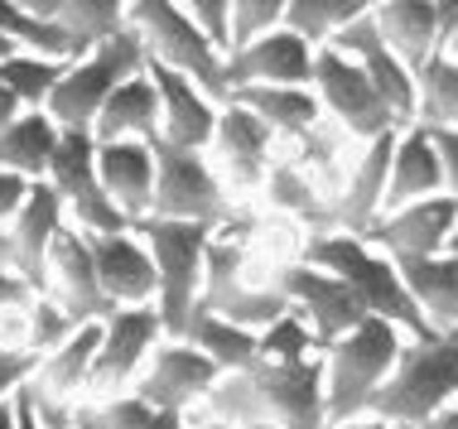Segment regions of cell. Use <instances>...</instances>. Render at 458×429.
I'll use <instances>...</instances> for the list:
<instances>
[{
	"mask_svg": "<svg viewBox=\"0 0 458 429\" xmlns=\"http://www.w3.org/2000/svg\"><path fill=\"white\" fill-rule=\"evenodd\" d=\"M15 429H44V420L30 406V396H24V386L15 391Z\"/></svg>",
	"mask_w": 458,
	"mask_h": 429,
	"instance_id": "49",
	"label": "cell"
},
{
	"mask_svg": "<svg viewBox=\"0 0 458 429\" xmlns=\"http://www.w3.org/2000/svg\"><path fill=\"white\" fill-rule=\"evenodd\" d=\"M261 198L276 207V213L304 223V231H328V198H324V189H318V183L309 179L284 150H276V159H270V169L261 179Z\"/></svg>",
	"mask_w": 458,
	"mask_h": 429,
	"instance_id": "31",
	"label": "cell"
},
{
	"mask_svg": "<svg viewBox=\"0 0 458 429\" xmlns=\"http://www.w3.org/2000/svg\"><path fill=\"white\" fill-rule=\"evenodd\" d=\"M64 227H68V213H64L58 189H54L48 179H34L30 193H24V203L15 207V217H10V227H5L10 265L39 285V280H44V261H48V247H54V237H58Z\"/></svg>",
	"mask_w": 458,
	"mask_h": 429,
	"instance_id": "24",
	"label": "cell"
},
{
	"mask_svg": "<svg viewBox=\"0 0 458 429\" xmlns=\"http://www.w3.org/2000/svg\"><path fill=\"white\" fill-rule=\"evenodd\" d=\"M415 429H458V396L449 400V406H439L435 415H425Z\"/></svg>",
	"mask_w": 458,
	"mask_h": 429,
	"instance_id": "48",
	"label": "cell"
},
{
	"mask_svg": "<svg viewBox=\"0 0 458 429\" xmlns=\"http://www.w3.org/2000/svg\"><path fill=\"white\" fill-rule=\"evenodd\" d=\"M270 280H276V290L284 294V304L304 314V324L318 333L324 348L333 338L348 333L352 324H362V318H367L362 299L352 294L348 280H338L333 271H324V265H309L304 256L280 261L276 271H270Z\"/></svg>",
	"mask_w": 458,
	"mask_h": 429,
	"instance_id": "14",
	"label": "cell"
},
{
	"mask_svg": "<svg viewBox=\"0 0 458 429\" xmlns=\"http://www.w3.org/2000/svg\"><path fill=\"white\" fill-rule=\"evenodd\" d=\"M232 429H284V425H276V420H246V425H232Z\"/></svg>",
	"mask_w": 458,
	"mask_h": 429,
	"instance_id": "53",
	"label": "cell"
},
{
	"mask_svg": "<svg viewBox=\"0 0 458 429\" xmlns=\"http://www.w3.org/2000/svg\"><path fill=\"white\" fill-rule=\"evenodd\" d=\"M140 68H145V44L135 39V29H121V34H111V39L92 44L88 54L68 58V68H64V78L54 82L44 112L64 130H92V121L102 112V102L111 97V88L126 82L131 72H140Z\"/></svg>",
	"mask_w": 458,
	"mask_h": 429,
	"instance_id": "8",
	"label": "cell"
},
{
	"mask_svg": "<svg viewBox=\"0 0 458 429\" xmlns=\"http://www.w3.org/2000/svg\"><path fill=\"white\" fill-rule=\"evenodd\" d=\"M458 231V198L454 193H429V198H411L401 207L377 213L362 237L386 256H435L449 251V237Z\"/></svg>",
	"mask_w": 458,
	"mask_h": 429,
	"instance_id": "17",
	"label": "cell"
},
{
	"mask_svg": "<svg viewBox=\"0 0 458 429\" xmlns=\"http://www.w3.org/2000/svg\"><path fill=\"white\" fill-rule=\"evenodd\" d=\"M309 88H314V97H318V112H324L333 126H338L348 140H357V145L371 140V136H381V130L401 126V121L391 116V106L381 102V92L371 88V78L333 44L314 48Z\"/></svg>",
	"mask_w": 458,
	"mask_h": 429,
	"instance_id": "10",
	"label": "cell"
},
{
	"mask_svg": "<svg viewBox=\"0 0 458 429\" xmlns=\"http://www.w3.org/2000/svg\"><path fill=\"white\" fill-rule=\"evenodd\" d=\"M97 174H102L106 198L140 223L150 213L155 193V145L150 140H97Z\"/></svg>",
	"mask_w": 458,
	"mask_h": 429,
	"instance_id": "25",
	"label": "cell"
},
{
	"mask_svg": "<svg viewBox=\"0 0 458 429\" xmlns=\"http://www.w3.org/2000/svg\"><path fill=\"white\" fill-rule=\"evenodd\" d=\"M64 68H68L64 58H44V54L15 48L10 58H0V82H5L24 106H44L48 92H54V82L64 78Z\"/></svg>",
	"mask_w": 458,
	"mask_h": 429,
	"instance_id": "38",
	"label": "cell"
},
{
	"mask_svg": "<svg viewBox=\"0 0 458 429\" xmlns=\"http://www.w3.org/2000/svg\"><path fill=\"white\" fill-rule=\"evenodd\" d=\"M150 247L155 261V309L169 338L183 333L189 314L198 309L203 294V265H208V241L217 227L208 223H179V217H140L131 223Z\"/></svg>",
	"mask_w": 458,
	"mask_h": 429,
	"instance_id": "5",
	"label": "cell"
},
{
	"mask_svg": "<svg viewBox=\"0 0 458 429\" xmlns=\"http://www.w3.org/2000/svg\"><path fill=\"white\" fill-rule=\"evenodd\" d=\"M198 309H213L232 324H246V328H261L270 324L276 314H284V294L276 290L270 275H256L251 271V251L242 247V237L232 231H213L208 241V265H203V294H198Z\"/></svg>",
	"mask_w": 458,
	"mask_h": 429,
	"instance_id": "9",
	"label": "cell"
},
{
	"mask_svg": "<svg viewBox=\"0 0 458 429\" xmlns=\"http://www.w3.org/2000/svg\"><path fill=\"white\" fill-rule=\"evenodd\" d=\"M150 145H155V193H150V213L145 217L208 223L217 231L246 227L237 193L222 183L208 150H183V145H169V140H150Z\"/></svg>",
	"mask_w": 458,
	"mask_h": 429,
	"instance_id": "4",
	"label": "cell"
},
{
	"mask_svg": "<svg viewBox=\"0 0 458 429\" xmlns=\"http://www.w3.org/2000/svg\"><path fill=\"white\" fill-rule=\"evenodd\" d=\"M179 338H189L217 372H242V366H251L261 358V352H256V328L232 324V318H222L213 309H193Z\"/></svg>",
	"mask_w": 458,
	"mask_h": 429,
	"instance_id": "34",
	"label": "cell"
},
{
	"mask_svg": "<svg viewBox=\"0 0 458 429\" xmlns=\"http://www.w3.org/2000/svg\"><path fill=\"white\" fill-rule=\"evenodd\" d=\"M179 5H183V15L227 54L232 48V0H179Z\"/></svg>",
	"mask_w": 458,
	"mask_h": 429,
	"instance_id": "42",
	"label": "cell"
},
{
	"mask_svg": "<svg viewBox=\"0 0 458 429\" xmlns=\"http://www.w3.org/2000/svg\"><path fill=\"white\" fill-rule=\"evenodd\" d=\"M159 338H165V324H159L155 304H121V309H111L102 318V342H97V358H92L88 400L131 391V382L140 376V366Z\"/></svg>",
	"mask_w": 458,
	"mask_h": 429,
	"instance_id": "13",
	"label": "cell"
},
{
	"mask_svg": "<svg viewBox=\"0 0 458 429\" xmlns=\"http://www.w3.org/2000/svg\"><path fill=\"white\" fill-rule=\"evenodd\" d=\"M280 140L276 130L266 126L256 112H246L242 102H222L217 106V126H213V140H208V159L222 174L232 193H261V179L276 159Z\"/></svg>",
	"mask_w": 458,
	"mask_h": 429,
	"instance_id": "15",
	"label": "cell"
},
{
	"mask_svg": "<svg viewBox=\"0 0 458 429\" xmlns=\"http://www.w3.org/2000/svg\"><path fill=\"white\" fill-rule=\"evenodd\" d=\"M449 251H454V256H458V231H454V237H449Z\"/></svg>",
	"mask_w": 458,
	"mask_h": 429,
	"instance_id": "57",
	"label": "cell"
},
{
	"mask_svg": "<svg viewBox=\"0 0 458 429\" xmlns=\"http://www.w3.org/2000/svg\"><path fill=\"white\" fill-rule=\"evenodd\" d=\"M300 256L309 265H324V271H333L338 280H348L352 294L362 299L367 314L386 318V324H395L405 338H429L435 328H429V318L415 309L411 290H405L401 271H395V261L381 247H371L367 237H357V231H304V247Z\"/></svg>",
	"mask_w": 458,
	"mask_h": 429,
	"instance_id": "2",
	"label": "cell"
},
{
	"mask_svg": "<svg viewBox=\"0 0 458 429\" xmlns=\"http://www.w3.org/2000/svg\"><path fill=\"white\" fill-rule=\"evenodd\" d=\"M0 429H15V396L0 400Z\"/></svg>",
	"mask_w": 458,
	"mask_h": 429,
	"instance_id": "52",
	"label": "cell"
},
{
	"mask_svg": "<svg viewBox=\"0 0 458 429\" xmlns=\"http://www.w3.org/2000/svg\"><path fill=\"white\" fill-rule=\"evenodd\" d=\"M405 333L386 318L367 314L362 324H352L343 338H333L318 358H324V410L328 425L348 420V415L367 410L377 386L386 382V372L395 366V352H401Z\"/></svg>",
	"mask_w": 458,
	"mask_h": 429,
	"instance_id": "6",
	"label": "cell"
},
{
	"mask_svg": "<svg viewBox=\"0 0 458 429\" xmlns=\"http://www.w3.org/2000/svg\"><path fill=\"white\" fill-rule=\"evenodd\" d=\"M92 247V265L102 280V294L111 299V309L121 304H155V261L150 247L135 227L126 231H82Z\"/></svg>",
	"mask_w": 458,
	"mask_h": 429,
	"instance_id": "21",
	"label": "cell"
},
{
	"mask_svg": "<svg viewBox=\"0 0 458 429\" xmlns=\"http://www.w3.org/2000/svg\"><path fill=\"white\" fill-rule=\"evenodd\" d=\"M39 290L48 299L64 304L72 318H106L111 314V299L102 294V280H97V265H92V247L72 223L58 231L54 247H48Z\"/></svg>",
	"mask_w": 458,
	"mask_h": 429,
	"instance_id": "20",
	"label": "cell"
},
{
	"mask_svg": "<svg viewBox=\"0 0 458 429\" xmlns=\"http://www.w3.org/2000/svg\"><path fill=\"white\" fill-rule=\"evenodd\" d=\"M435 10H439V34L449 39V34L458 29V0H435ZM444 48V44H439Z\"/></svg>",
	"mask_w": 458,
	"mask_h": 429,
	"instance_id": "51",
	"label": "cell"
},
{
	"mask_svg": "<svg viewBox=\"0 0 458 429\" xmlns=\"http://www.w3.org/2000/svg\"><path fill=\"white\" fill-rule=\"evenodd\" d=\"M429 140H435V155H439V169H444V193L458 198V130L429 126Z\"/></svg>",
	"mask_w": 458,
	"mask_h": 429,
	"instance_id": "45",
	"label": "cell"
},
{
	"mask_svg": "<svg viewBox=\"0 0 458 429\" xmlns=\"http://www.w3.org/2000/svg\"><path fill=\"white\" fill-rule=\"evenodd\" d=\"M401 271L405 290H411L415 309L429 318L435 333H454L458 328V256L435 251V256H391Z\"/></svg>",
	"mask_w": 458,
	"mask_h": 429,
	"instance_id": "27",
	"label": "cell"
},
{
	"mask_svg": "<svg viewBox=\"0 0 458 429\" xmlns=\"http://www.w3.org/2000/svg\"><path fill=\"white\" fill-rule=\"evenodd\" d=\"M145 72L155 78V92H159V140L183 145V150H208L222 102H213L193 78H183V72L165 68V63L145 58Z\"/></svg>",
	"mask_w": 458,
	"mask_h": 429,
	"instance_id": "23",
	"label": "cell"
},
{
	"mask_svg": "<svg viewBox=\"0 0 458 429\" xmlns=\"http://www.w3.org/2000/svg\"><path fill=\"white\" fill-rule=\"evenodd\" d=\"M20 5L34 10L48 24H58L82 48H92V44H102L111 34L126 29V0H20Z\"/></svg>",
	"mask_w": 458,
	"mask_h": 429,
	"instance_id": "33",
	"label": "cell"
},
{
	"mask_svg": "<svg viewBox=\"0 0 458 429\" xmlns=\"http://www.w3.org/2000/svg\"><path fill=\"white\" fill-rule=\"evenodd\" d=\"M30 183L34 179H20V174H10V169H0V231L10 227L15 207L24 203V193H30Z\"/></svg>",
	"mask_w": 458,
	"mask_h": 429,
	"instance_id": "46",
	"label": "cell"
},
{
	"mask_svg": "<svg viewBox=\"0 0 458 429\" xmlns=\"http://www.w3.org/2000/svg\"><path fill=\"white\" fill-rule=\"evenodd\" d=\"M444 54H454V58H458V29L449 34V39H444Z\"/></svg>",
	"mask_w": 458,
	"mask_h": 429,
	"instance_id": "54",
	"label": "cell"
},
{
	"mask_svg": "<svg viewBox=\"0 0 458 429\" xmlns=\"http://www.w3.org/2000/svg\"><path fill=\"white\" fill-rule=\"evenodd\" d=\"M0 265H10V247H5V231H0Z\"/></svg>",
	"mask_w": 458,
	"mask_h": 429,
	"instance_id": "56",
	"label": "cell"
},
{
	"mask_svg": "<svg viewBox=\"0 0 458 429\" xmlns=\"http://www.w3.org/2000/svg\"><path fill=\"white\" fill-rule=\"evenodd\" d=\"M0 34H5L15 48H24V54H44V58H78V54H88L72 34H64L58 24H48L39 20L34 10H24L20 0H0Z\"/></svg>",
	"mask_w": 458,
	"mask_h": 429,
	"instance_id": "36",
	"label": "cell"
},
{
	"mask_svg": "<svg viewBox=\"0 0 458 429\" xmlns=\"http://www.w3.org/2000/svg\"><path fill=\"white\" fill-rule=\"evenodd\" d=\"M458 396V328L454 333L405 338L395 352V366L371 396V415L391 420L395 429H415L425 415L449 406Z\"/></svg>",
	"mask_w": 458,
	"mask_h": 429,
	"instance_id": "3",
	"label": "cell"
},
{
	"mask_svg": "<svg viewBox=\"0 0 458 429\" xmlns=\"http://www.w3.org/2000/svg\"><path fill=\"white\" fill-rule=\"evenodd\" d=\"M371 10V0H290L284 5V20L280 24H290L294 34H304L309 44H328L333 34H343L357 15H367Z\"/></svg>",
	"mask_w": 458,
	"mask_h": 429,
	"instance_id": "37",
	"label": "cell"
},
{
	"mask_svg": "<svg viewBox=\"0 0 458 429\" xmlns=\"http://www.w3.org/2000/svg\"><path fill=\"white\" fill-rule=\"evenodd\" d=\"M48 183L64 198V213L78 231H126L131 217L106 198L102 174H97V140L92 130H64L58 150L48 159Z\"/></svg>",
	"mask_w": 458,
	"mask_h": 429,
	"instance_id": "12",
	"label": "cell"
},
{
	"mask_svg": "<svg viewBox=\"0 0 458 429\" xmlns=\"http://www.w3.org/2000/svg\"><path fill=\"white\" fill-rule=\"evenodd\" d=\"M371 24L411 72L425 68L444 44L435 0H371Z\"/></svg>",
	"mask_w": 458,
	"mask_h": 429,
	"instance_id": "26",
	"label": "cell"
},
{
	"mask_svg": "<svg viewBox=\"0 0 458 429\" xmlns=\"http://www.w3.org/2000/svg\"><path fill=\"white\" fill-rule=\"evenodd\" d=\"M429 193H444V169L435 155V140H429V126H411L395 130V150H391V174H386V198H381V213L386 207H401L411 198H429Z\"/></svg>",
	"mask_w": 458,
	"mask_h": 429,
	"instance_id": "28",
	"label": "cell"
},
{
	"mask_svg": "<svg viewBox=\"0 0 458 429\" xmlns=\"http://www.w3.org/2000/svg\"><path fill=\"white\" fill-rule=\"evenodd\" d=\"M92 140H159V92L145 68L111 88L92 121Z\"/></svg>",
	"mask_w": 458,
	"mask_h": 429,
	"instance_id": "29",
	"label": "cell"
},
{
	"mask_svg": "<svg viewBox=\"0 0 458 429\" xmlns=\"http://www.w3.org/2000/svg\"><path fill=\"white\" fill-rule=\"evenodd\" d=\"M328 429H395V425L381 420V415H371V410H357V415H348V420H333Z\"/></svg>",
	"mask_w": 458,
	"mask_h": 429,
	"instance_id": "47",
	"label": "cell"
},
{
	"mask_svg": "<svg viewBox=\"0 0 458 429\" xmlns=\"http://www.w3.org/2000/svg\"><path fill=\"white\" fill-rule=\"evenodd\" d=\"M401 130V126H395ZM395 130H381V136H371L357 145L348 174H343L338 193H333L328 203V227L338 231H362L377 223L381 213V198H386V174H391V150H395Z\"/></svg>",
	"mask_w": 458,
	"mask_h": 429,
	"instance_id": "19",
	"label": "cell"
},
{
	"mask_svg": "<svg viewBox=\"0 0 458 429\" xmlns=\"http://www.w3.org/2000/svg\"><path fill=\"white\" fill-rule=\"evenodd\" d=\"M97 342H102V318H88V324H78L72 338H64L54 352H44L34 362L30 382H24V396H30V406L44 420V429H64L72 420V410L88 400Z\"/></svg>",
	"mask_w": 458,
	"mask_h": 429,
	"instance_id": "11",
	"label": "cell"
},
{
	"mask_svg": "<svg viewBox=\"0 0 458 429\" xmlns=\"http://www.w3.org/2000/svg\"><path fill=\"white\" fill-rule=\"evenodd\" d=\"M34 352H15V348H0V400H10L15 391L30 382V372H34Z\"/></svg>",
	"mask_w": 458,
	"mask_h": 429,
	"instance_id": "43",
	"label": "cell"
},
{
	"mask_svg": "<svg viewBox=\"0 0 458 429\" xmlns=\"http://www.w3.org/2000/svg\"><path fill=\"white\" fill-rule=\"evenodd\" d=\"M34 299H39V285L15 265H0V309H30Z\"/></svg>",
	"mask_w": 458,
	"mask_h": 429,
	"instance_id": "44",
	"label": "cell"
},
{
	"mask_svg": "<svg viewBox=\"0 0 458 429\" xmlns=\"http://www.w3.org/2000/svg\"><path fill=\"white\" fill-rule=\"evenodd\" d=\"M256 352H261L266 362H300V358H318L324 342H318V333L304 324L300 309H284L256 333Z\"/></svg>",
	"mask_w": 458,
	"mask_h": 429,
	"instance_id": "39",
	"label": "cell"
},
{
	"mask_svg": "<svg viewBox=\"0 0 458 429\" xmlns=\"http://www.w3.org/2000/svg\"><path fill=\"white\" fill-rule=\"evenodd\" d=\"M20 112H30V106H24V102H20V97H15V92H10V88H5V82H0V130H5V126H10V121H15Z\"/></svg>",
	"mask_w": 458,
	"mask_h": 429,
	"instance_id": "50",
	"label": "cell"
},
{
	"mask_svg": "<svg viewBox=\"0 0 458 429\" xmlns=\"http://www.w3.org/2000/svg\"><path fill=\"white\" fill-rule=\"evenodd\" d=\"M217 376L222 372L193 348L189 338H169L165 333L150 348V358H145V366H140V376L131 382V391L140 400H150L155 410L189 415L193 406H203V396L213 391Z\"/></svg>",
	"mask_w": 458,
	"mask_h": 429,
	"instance_id": "16",
	"label": "cell"
},
{
	"mask_svg": "<svg viewBox=\"0 0 458 429\" xmlns=\"http://www.w3.org/2000/svg\"><path fill=\"white\" fill-rule=\"evenodd\" d=\"M58 136H64V126H58L44 106L20 112L5 130H0V169H10V174H20V179H44L48 159L58 150Z\"/></svg>",
	"mask_w": 458,
	"mask_h": 429,
	"instance_id": "32",
	"label": "cell"
},
{
	"mask_svg": "<svg viewBox=\"0 0 458 429\" xmlns=\"http://www.w3.org/2000/svg\"><path fill=\"white\" fill-rule=\"evenodd\" d=\"M309 72H314V44L304 34H294L290 24L256 34L237 48L222 54V78L227 92L242 82H290V88H309Z\"/></svg>",
	"mask_w": 458,
	"mask_h": 429,
	"instance_id": "18",
	"label": "cell"
},
{
	"mask_svg": "<svg viewBox=\"0 0 458 429\" xmlns=\"http://www.w3.org/2000/svg\"><path fill=\"white\" fill-rule=\"evenodd\" d=\"M10 54H15V44H10L5 34H0V58H10Z\"/></svg>",
	"mask_w": 458,
	"mask_h": 429,
	"instance_id": "55",
	"label": "cell"
},
{
	"mask_svg": "<svg viewBox=\"0 0 458 429\" xmlns=\"http://www.w3.org/2000/svg\"><path fill=\"white\" fill-rule=\"evenodd\" d=\"M198 410L213 415L227 429L246 420H276L284 429H328L324 358H300V362L256 358L242 372H222Z\"/></svg>",
	"mask_w": 458,
	"mask_h": 429,
	"instance_id": "1",
	"label": "cell"
},
{
	"mask_svg": "<svg viewBox=\"0 0 458 429\" xmlns=\"http://www.w3.org/2000/svg\"><path fill=\"white\" fill-rule=\"evenodd\" d=\"M328 44L343 48V54H348L352 63L371 78V88L381 92V102L391 106V116L401 121V126H411V121H415V72L386 48V39H381L377 24H371V10H367V15H357L343 34H333Z\"/></svg>",
	"mask_w": 458,
	"mask_h": 429,
	"instance_id": "22",
	"label": "cell"
},
{
	"mask_svg": "<svg viewBox=\"0 0 458 429\" xmlns=\"http://www.w3.org/2000/svg\"><path fill=\"white\" fill-rule=\"evenodd\" d=\"M415 121L458 130V58L444 48L415 72Z\"/></svg>",
	"mask_w": 458,
	"mask_h": 429,
	"instance_id": "35",
	"label": "cell"
},
{
	"mask_svg": "<svg viewBox=\"0 0 458 429\" xmlns=\"http://www.w3.org/2000/svg\"><path fill=\"white\" fill-rule=\"evenodd\" d=\"M284 5L290 0H232V48L256 39V34L276 29L284 20Z\"/></svg>",
	"mask_w": 458,
	"mask_h": 429,
	"instance_id": "41",
	"label": "cell"
},
{
	"mask_svg": "<svg viewBox=\"0 0 458 429\" xmlns=\"http://www.w3.org/2000/svg\"><path fill=\"white\" fill-rule=\"evenodd\" d=\"M227 102H242L246 112H256L276 130V140H294L324 121L314 88H290V82H242L227 92Z\"/></svg>",
	"mask_w": 458,
	"mask_h": 429,
	"instance_id": "30",
	"label": "cell"
},
{
	"mask_svg": "<svg viewBox=\"0 0 458 429\" xmlns=\"http://www.w3.org/2000/svg\"><path fill=\"white\" fill-rule=\"evenodd\" d=\"M126 29H135V39L145 44L150 63L174 68L183 78H193L213 102H227L222 48L183 15L179 0H126Z\"/></svg>",
	"mask_w": 458,
	"mask_h": 429,
	"instance_id": "7",
	"label": "cell"
},
{
	"mask_svg": "<svg viewBox=\"0 0 458 429\" xmlns=\"http://www.w3.org/2000/svg\"><path fill=\"white\" fill-rule=\"evenodd\" d=\"M78 324H88V318H72L64 304L48 299V294L39 290V299H34V309H30V352H34V358L54 352L64 338L78 333Z\"/></svg>",
	"mask_w": 458,
	"mask_h": 429,
	"instance_id": "40",
	"label": "cell"
}]
</instances>
